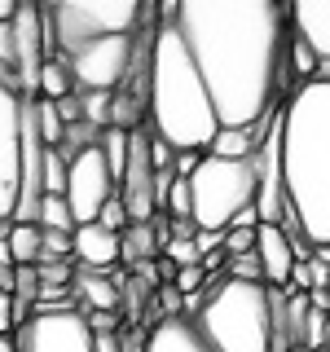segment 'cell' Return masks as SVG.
I'll return each mask as SVG.
<instances>
[{
  "label": "cell",
  "instance_id": "11",
  "mask_svg": "<svg viewBox=\"0 0 330 352\" xmlns=\"http://www.w3.org/2000/svg\"><path fill=\"white\" fill-rule=\"evenodd\" d=\"M44 44H49L44 9H40V5H18V18H14V49H18V93H22V97H40Z\"/></svg>",
  "mask_w": 330,
  "mask_h": 352
},
{
  "label": "cell",
  "instance_id": "29",
  "mask_svg": "<svg viewBox=\"0 0 330 352\" xmlns=\"http://www.w3.org/2000/svg\"><path fill=\"white\" fill-rule=\"evenodd\" d=\"M97 225H102L106 229V234H124V229H128V207H124V198H110V203L102 207V216H97Z\"/></svg>",
  "mask_w": 330,
  "mask_h": 352
},
{
  "label": "cell",
  "instance_id": "31",
  "mask_svg": "<svg viewBox=\"0 0 330 352\" xmlns=\"http://www.w3.org/2000/svg\"><path fill=\"white\" fill-rule=\"evenodd\" d=\"M203 278H207V273H203V264H194V269H176L172 286H176V291H190V295H198V291H203Z\"/></svg>",
  "mask_w": 330,
  "mask_h": 352
},
{
  "label": "cell",
  "instance_id": "32",
  "mask_svg": "<svg viewBox=\"0 0 330 352\" xmlns=\"http://www.w3.org/2000/svg\"><path fill=\"white\" fill-rule=\"evenodd\" d=\"M313 291H330V264H322V260H308V295Z\"/></svg>",
  "mask_w": 330,
  "mask_h": 352
},
{
  "label": "cell",
  "instance_id": "4",
  "mask_svg": "<svg viewBox=\"0 0 330 352\" xmlns=\"http://www.w3.org/2000/svg\"><path fill=\"white\" fill-rule=\"evenodd\" d=\"M216 352H273V308L264 282L220 278L207 286V304L194 317Z\"/></svg>",
  "mask_w": 330,
  "mask_h": 352
},
{
  "label": "cell",
  "instance_id": "20",
  "mask_svg": "<svg viewBox=\"0 0 330 352\" xmlns=\"http://www.w3.org/2000/svg\"><path fill=\"white\" fill-rule=\"evenodd\" d=\"M9 256H14V269H36L40 264V225H14Z\"/></svg>",
  "mask_w": 330,
  "mask_h": 352
},
{
  "label": "cell",
  "instance_id": "22",
  "mask_svg": "<svg viewBox=\"0 0 330 352\" xmlns=\"http://www.w3.org/2000/svg\"><path fill=\"white\" fill-rule=\"evenodd\" d=\"M97 141H102V132H97L93 124H71V128L62 132V146H58V154H62L66 163H71V159H80L84 150H93Z\"/></svg>",
  "mask_w": 330,
  "mask_h": 352
},
{
  "label": "cell",
  "instance_id": "26",
  "mask_svg": "<svg viewBox=\"0 0 330 352\" xmlns=\"http://www.w3.org/2000/svg\"><path fill=\"white\" fill-rule=\"evenodd\" d=\"M286 66H291V75H300V80L308 84V80L317 75V53L308 49L300 36H291V53H286Z\"/></svg>",
  "mask_w": 330,
  "mask_h": 352
},
{
  "label": "cell",
  "instance_id": "15",
  "mask_svg": "<svg viewBox=\"0 0 330 352\" xmlns=\"http://www.w3.org/2000/svg\"><path fill=\"white\" fill-rule=\"evenodd\" d=\"M71 247H75L80 269L106 273V269H115V264H119V234H106L102 225H80V229H75V238H71Z\"/></svg>",
  "mask_w": 330,
  "mask_h": 352
},
{
  "label": "cell",
  "instance_id": "28",
  "mask_svg": "<svg viewBox=\"0 0 330 352\" xmlns=\"http://www.w3.org/2000/svg\"><path fill=\"white\" fill-rule=\"evenodd\" d=\"M75 234H53V229H40V260H71L75 247H71Z\"/></svg>",
  "mask_w": 330,
  "mask_h": 352
},
{
  "label": "cell",
  "instance_id": "35",
  "mask_svg": "<svg viewBox=\"0 0 330 352\" xmlns=\"http://www.w3.org/2000/svg\"><path fill=\"white\" fill-rule=\"evenodd\" d=\"M93 352H124V335H119V330H102V335H93Z\"/></svg>",
  "mask_w": 330,
  "mask_h": 352
},
{
  "label": "cell",
  "instance_id": "34",
  "mask_svg": "<svg viewBox=\"0 0 330 352\" xmlns=\"http://www.w3.org/2000/svg\"><path fill=\"white\" fill-rule=\"evenodd\" d=\"M58 106V115H62V124L71 128V124H84V110H80V93H71V97H62V102H53Z\"/></svg>",
  "mask_w": 330,
  "mask_h": 352
},
{
  "label": "cell",
  "instance_id": "30",
  "mask_svg": "<svg viewBox=\"0 0 330 352\" xmlns=\"http://www.w3.org/2000/svg\"><path fill=\"white\" fill-rule=\"evenodd\" d=\"M256 251V229H225V260L251 256Z\"/></svg>",
  "mask_w": 330,
  "mask_h": 352
},
{
  "label": "cell",
  "instance_id": "19",
  "mask_svg": "<svg viewBox=\"0 0 330 352\" xmlns=\"http://www.w3.org/2000/svg\"><path fill=\"white\" fill-rule=\"evenodd\" d=\"M71 93H75L71 66H66L58 53L44 58V66H40V97H44V102H62V97H71Z\"/></svg>",
  "mask_w": 330,
  "mask_h": 352
},
{
  "label": "cell",
  "instance_id": "36",
  "mask_svg": "<svg viewBox=\"0 0 330 352\" xmlns=\"http://www.w3.org/2000/svg\"><path fill=\"white\" fill-rule=\"evenodd\" d=\"M18 5L22 0H0V27H9V22L18 18Z\"/></svg>",
  "mask_w": 330,
  "mask_h": 352
},
{
  "label": "cell",
  "instance_id": "18",
  "mask_svg": "<svg viewBox=\"0 0 330 352\" xmlns=\"http://www.w3.org/2000/svg\"><path fill=\"white\" fill-rule=\"evenodd\" d=\"M256 132L260 128H220L212 137V146H207V154H216V159H251L260 146Z\"/></svg>",
  "mask_w": 330,
  "mask_h": 352
},
{
  "label": "cell",
  "instance_id": "23",
  "mask_svg": "<svg viewBox=\"0 0 330 352\" xmlns=\"http://www.w3.org/2000/svg\"><path fill=\"white\" fill-rule=\"evenodd\" d=\"M66 176H71V163L58 150H44V198H66Z\"/></svg>",
  "mask_w": 330,
  "mask_h": 352
},
{
  "label": "cell",
  "instance_id": "17",
  "mask_svg": "<svg viewBox=\"0 0 330 352\" xmlns=\"http://www.w3.org/2000/svg\"><path fill=\"white\" fill-rule=\"evenodd\" d=\"M163 251V242H159V229L154 225H128L124 234H119V260L124 264H150L154 256Z\"/></svg>",
  "mask_w": 330,
  "mask_h": 352
},
{
  "label": "cell",
  "instance_id": "33",
  "mask_svg": "<svg viewBox=\"0 0 330 352\" xmlns=\"http://www.w3.org/2000/svg\"><path fill=\"white\" fill-rule=\"evenodd\" d=\"M198 163H203V154H198V150H181V154H176V163H172V176L190 181V176L198 172Z\"/></svg>",
  "mask_w": 330,
  "mask_h": 352
},
{
  "label": "cell",
  "instance_id": "1",
  "mask_svg": "<svg viewBox=\"0 0 330 352\" xmlns=\"http://www.w3.org/2000/svg\"><path fill=\"white\" fill-rule=\"evenodd\" d=\"M185 40L212 97L220 128H264L278 115V97L291 80V18L278 0H181L163 5Z\"/></svg>",
  "mask_w": 330,
  "mask_h": 352
},
{
  "label": "cell",
  "instance_id": "14",
  "mask_svg": "<svg viewBox=\"0 0 330 352\" xmlns=\"http://www.w3.org/2000/svg\"><path fill=\"white\" fill-rule=\"evenodd\" d=\"M146 352H216L194 326V317H159V326L146 335Z\"/></svg>",
  "mask_w": 330,
  "mask_h": 352
},
{
  "label": "cell",
  "instance_id": "10",
  "mask_svg": "<svg viewBox=\"0 0 330 352\" xmlns=\"http://www.w3.org/2000/svg\"><path fill=\"white\" fill-rule=\"evenodd\" d=\"M18 352H93V326L84 308H62V313H40L27 326L14 330Z\"/></svg>",
  "mask_w": 330,
  "mask_h": 352
},
{
  "label": "cell",
  "instance_id": "5",
  "mask_svg": "<svg viewBox=\"0 0 330 352\" xmlns=\"http://www.w3.org/2000/svg\"><path fill=\"white\" fill-rule=\"evenodd\" d=\"M256 190H260L256 154H251V159H216V154H203L198 172L190 176V198H194L190 220H194V229L225 234L247 207H256Z\"/></svg>",
  "mask_w": 330,
  "mask_h": 352
},
{
  "label": "cell",
  "instance_id": "21",
  "mask_svg": "<svg viewBox=\"0 0 330 352\" xmlns=\"http://www.w3.org/2000/svg\"><path fill=\"white\" fill-rule=\"evenodd\" d=\"M128 137H132V132L106 128V132H102V141H97V150H102L106 168H110V176H115V185H119V176H124V168H128Z\"/></svg>",
  "mask_w": 330,
  "mask_h": 352
},
{
  "label": "cell",
  "instance_id": "25",
  "mask_svg": "<svg viewBox=\"0 0 330 352\" xmlns=\"http://www.w3.org/2000/svg\"><path fill=\"white\" fill-rule=\"evenodd\" d=\"M110 106H115V93H80L84 124H93L97 132H106V128H110Z\"/></svg>",
  "mask_w": 330,
  "mask_h": 352
},
{
  "label": "cell",
  "instance_id": "16",
  "mask_svg": "<svg viewBox=\"0 0 330 352\" xmlns=\"http://www.w3.org/2000/svg\"><path fill=\"white\" fill-rule=\"evenodd\" d=\"M71 282L80 286L84 317L88 313H115V308H119V282L115 278H106V273H97V269H80Z\"/></svg>",
  "mask_w": 330,
  "mask_h": 352
},
{
  "label": "cell",
  "instance_id": "8",
  "mask_svg": "<svg viewBox=\"0 0 330 352\" xmlns=\"http://www.w3.org/2000/svg\"><path fill=\"white\" fill-rule=\"evenodd\" d=\"M22 110H27V97L18 93V75H0V220H14L18 207Z\"/></svg>",
  "mask_w": 330,
  "mask_h": 352
},
{
  "label": "cell",
  "instance_id": "7",
  "mask_svg": "<svg viewBox=\"0 0 330 352\" xmlns=\"http://www.w3.org/2000/svg\"><path fill=\"white\" fill-rule=\"evenodd\" d=\"M141 31V27H137ZM137 31L132 36H110L88 44L84 53H75L71 62V80L75 93H119L132 75V53H137Z\"/></svg>",
  "mask_w": 330,
  "mask_h": 352
},
{
  "label": "cell",
  "instance_id": "6",
  "mask_svg": "<svg viewBox=\"0 0 330 352\" xmlns=\"http://www.w3.org/2000/svg\"><path fill=\"white\" fill-rule=\"evenodd\" d=\"M146 18L150 9L132 5V0H58L44 9V27H49V40L62 62H71L97 40L132 36Z\"/></svg>",
  "mask_w": 330,
  "mask_h": 352
},
{
  "label": "cell",
  "instance_id": "3",
  "mask_svg": "<svg viewBox=\"0 0 330 352\" xmlns=\"http://www.w3.org/2000/svg\"><path fill=\"white\" fill-rule=\"evenodd\" d=\"M146 115H150V132L181 150H198L203 154L212 146V137L220 132L207 84L198 75V66L185 49V40L176 36L172 22L154 27V44H150V97H146Z\"/></svg>",
  "mask_w": 330,
  "mask_h": 352
},
{
  "label": "cell",
  "instance_id": "37",
  "mask_svg": "<svg viewBox=\"0 0 330 352\" xmlns=\"http://www.w3.org/2000/svg\"><path fill=\"white\" fill-rule=\"evenodd\" d=\"M0 352H18V339L14 335H0Z\"/></svg>",
  "mask_w": 330,
  "mask_h": 352
},
{
  "label": "cell",
  "instance_id": "24",
  "mask_svg": "<svg viewBox=\"0 0 330 352\" xmlns=\"http://www.w3.org/2000/svg\"><path fill=\"white\" fill-rule=\"evenodd\" d=\"M40 229H53V234H75V220L66 198H40Z\"/></svg>",
  "mask_w": 330,
  "mask_h": 352
},
{
  "label": "cell",
  "instance_id": "13",
  "mask_svg": "<svg viewBox=\"0 0 330 352\" xmlns=\"http://www.w3.org/2000/svg\"><path fill=\"white\" fill-rule=\"evenodd\" d=\"M286 18L291 36H300L317 53V62H330V0H300L286 9Z\"/></svg>",
  "mask_w": 330,
  "mask_h": 352
},
{
  "label": "cell",
  "instance_id": "27",
  "mask_svg": "<svg viewBox=\"0 0 330 352\" xmlns=\"http://www.w3.org/2000/svg\"><path fill=\"white\" fill-rule=\"evenodd\" d=\"M163 212H168L172 220H190V212H194L190 181H181V176H176V181H172V190H168V203H163Z\"/></svg>",
  "mask_w": 330,
  "mask_h": 352
},
{
  "label": "cell",
  "instance_id": "9",
  "mask_svg": "<svg viewBox=\"0 0 330 352\" xmlns=\"http://www.w3.org/2000/svg\"><path fill=\"white\" fill-rule=\"evenodd\" d=\"M119 194L115 176H110L102 150H84L80 159H71V176H66V207H71V220L75 229L80 225H97L102 207Z\"/></svg>",
  "mask_w": 330,
  "mask_h": 352
},
{
  "label": "cell",
  "instance_id": "12",
  "mask_svg": "<svg viewBox=\"0 0 330 352\" xmlns=\"http://www.w3.org/2000/svg\"><path fill=\"white\" fill-rule=\"evenodd\" d=\"M256 256H260V269H264V286L286 291L291 269H295V238L282 225H260L256 229Z\"/></svg>",
  "mask_w": 330,
  "mask_h": 352
},
{
  "label": "cell",
  "instance_id": "2",
  "mask_svg": "<svg viewBox=\"0 0 330 352\" xmlns=\"http://www.w3.org/2000/svg\"><path fill=\"white\" fill-rule=\"evenodd\" d=\"M282 185L300 242L330 247V84L308 80L282 106Z\"/></svg>",
  "mask_w": 330,
  "mask_h": 352
}]
</instances>
